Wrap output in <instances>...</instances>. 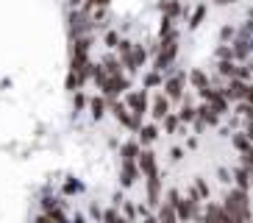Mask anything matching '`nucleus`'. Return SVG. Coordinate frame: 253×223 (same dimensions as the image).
Masks as SVG:
<instances>
[{
	"instance_id": "obj_1",
	"label": "nucleus",
	"mask_w": 253,
	"mask_h": 223,
	"mask_svg": "<svg viewBox=\"0 0 253 223\" xmlns=\"http://www.w3.org/2000/svg\"><path fill=\"white\" fill-rule=\"evenodd\" d=\"M223 209L237 223H251V201H248V190H231V193L225 195Z\"/></svg>"
},
{
	"instance_id": "obj_2",
	"label": "nucleus",
	"mask_w": 253,
	"mask_h": 223,
	"mask_svg": "<svg viewBox=\"0 0 253 223\" xmlns=\"http://www.w3.org/2000/svg\"><path fill=\"white\" fill-rule=\"evenodd\" d=\"M117 48H120V56H123V64L128 67V70H139V64L145 61V51L142 48H134L131 42H117Z\"/></svg>"
},
{
	"instance_id": "obj_3",
	"label": "nucleus",
	"mask_w": 253,
	"mask_h": 223,
	"mask_svg": "<svg viewBox=\"0 0 253 223\" xmlns=\"http://www.w3.org/2000/svg\"><path fill=\"white\" fill-rule=\"evenodd\" d=\"M100 84H103V92H106V98H109V101H114V98H117L120 92H126V89H128V78H123L120 73L106 75V78H103Z\"/></svg>"
},
{
	"instance_id": "obj_4",
	"label": "nucleus",
	"mask_w": 253,
	"mask_h": 223,
	"mask_svg": "<svg viewBox=\"0 0 253 223\" xmlns=\"http://www.w3.org/2000/svg\"><path fill=\"white\" fill-rule=\"evenodd\" d=\"M109 104H112V114H114V117H117L126 128H131V131H136V128H139V117H134V114L128 112L126 104H120V101H109Z\"/></svg>"
},
{
	"instance_id": "obj_5",
	"label": "nucleus",
	"mask_w": 253,
	"mask_h": 223,
	"mask_svg": "<svg viewBox=\"0 0 253 223\" xmlns=\"http://www.w3.org/2000/svg\"><path fill=\"white\" fill-rule=\"evenodd\" d=\"M220 92H223L225 101H248V95H251L248 81H239V78H231V84L225 89H220Z\"/></svg>"
},
{
	"instance_id": "obj_6",
	"label": "nucleus",
	"mask_w": 253,
	"mask_h": 223,
	"mask_svg": "<svg viewBox=\"0 0 253 223\" xmlns=\"http://www.w3.org/2000/svg\"><path fill=\"white\" fill-rule=\"evenodd\" d=\"M201 95H203V101H206V104L217 112V114H223V112H228V101L223 98V92H220V89L203 87V89H201Z\"/></svg>"
},
{
	"instance_id": "obj_7",
	"label": "nucleus",
	"mask_w": 253,
	"mask_h": 223,
	"mask_svg": "<svg viewBox=\"0 0 253 223\" xmlns=\"http://www.w3.org/2000/svg\"><path fill=\"white\" fill-rule=\"evenodd\" d=\"M126 106H128V112H131L134 117H142V114L148 112V95H145V89H142V92H128Z\"/></svg>"
},
{
	"instance_id": "obj_8",
	"label": "nucleus",
	"mask_w": 253,
	"mask_h": 223,
	"mask_svg": "<svg viewBox=\"0 0 253 223\" xmlns=\"http://www.w3.org/2000/svg\"><path fill=\"white\" fill-rule=\"evenodd\" d=\"M136 162H139V170L145 173V176H159V165H156V154L153 151H139V156H136Z\"/></svg>"
},
{
	"instance_id": "obj_9",
	"label": "nucleus",
	"mask_w": 253,
	"mask_h": 223,
	"mask_svg": "<svg viewBox=\"0 0 253 223\" xmlns=\"http://www.w3.org/2000/svg\"><path fill=\"white\" fill-rule=\"evenodd\" d=\"M175 53H178V42H175V37H167V42H164V48H162V56H159V61H156L159 70H164V67L170 64V61L175 59Z\"/></svg>"
},
{
	"instance_id": "obj_10",
	"label": "nucleus",
	"mask_w": 253,
	"mask_h": 223,
	"mask_svg": "<svg viewBox=\"0 0 253 223\" xmlns=\"http://www.w3.org/2000/svg\"><path fill=\"white\" fill-rule=\"evenodd\" d=\"M206 218H211L214 223H237L223 207H220V204H209V207H206Z\"/></svg>"
},
{
	"instance_id": "obj_11",
	"label": "nucleus",
	"mask_w": 253,
	"mask_h": 223,
	"mask_svg": "<svg viewBox=\"0 0 253 223\" xmlns=\"http://www.w3.org/2000/svg\"><path fill=\"white\" fill-rule=\"evenodd\" d=\"M159 223H178V218H175V209H172L170 201H164L162 209H159Z\"/></svg>"
},
{
	"instance_id": "obj_12",
	"label": "nucleus",
	"mask_w": 253,
	"mask_h": 223,
	"mask_svg": "<svg viewBox=\"0 0 253 223\" xmlns=\"http://www.w3.org/2000/svg\"><path fill=\"white\" fill-rule=\"evenodd\" d=\"M164 89H167V98H172V101H175V98L184 95V81H181V78H170Z\"/></svg>"
},
{
	"instance_id": "obj_13",
	"label": "nucleus",
	"mask_w": 253,
	"mask_h": 223,
	"mask_svg": "<svg viewBox=\"0 0 253 223\" xmlns=\"http://www.w3.org/2000/svg\"><path fill=\"white\" fill-rule=\"evenodd\" d=\"M136 173H139V170H136L134 162H123V184L131 187V184L136 181Z\"/></svg>"
},
{
	"instance_id": "obj_14",
	"label": "nucleus",
	"mask_w": 253,
	"mask_h": 223,
	"mask_svg": "<svg viewBox=\"0 0 253 223\" xmlns=\"http://www.w3.org/2000/svg\"><path fill=\"white\" fill-rule=\"evenodd\" d=\"M150 112H153V117H156V120H162L164 114H170V104H167V98L159 95V98H156V104H153V109H150Z\"/></svg>"
},
{
	"instance_id": "obj_15",
	"label": "nucleus",
	"mask_w": 253,
	"mask_h": 223,
	"mask_svg": "<svg viewBox=\"0 0 253 223\" xmlns=\"http://www.w3.org/2000/svg\"><path fill=\"white\" fill-rule=\"evenodd\" d=\"M148 201H150V207H156L159 204V176L148 178Z\"/></svg>"
},
{
	"instance_id": "obj_16",
	"label": "nucleus",
	"mask_w": 253,
	"mask_h": 223,
	"mask_svg": "<svg viewBox=\"0 0 253 223\" xmlns=\"http://www.w3.org/2000/svg\"><path fill=\"white\" fill-rule=\"evenodd\" d=\"M139 131V140H142V145H150V142L159 137V131H156V126H145V128H136Z\"/></svg>"
},
{
	"instance_id": "obj_17",
	"label": "nucleus",
	"mask_w": 253,
	"mask_h": 223,
	"mask_svg": "<svg viewBox=\"0 0 253 223\" xmlns=\"http://www.w3.org/2000/svg\"><path fill=\"white\" fill-rule=\"evenodd\" d=\"M248 137H251L248 131H239L237 137H234V145L239 148V154H248V151H251V142H248Z\"/></svg>"
},
{
	"instance_id": "obj_18",
	"label": "nucleus",
	"mask_w": 253,
	"mask_h": 223,
	"mask_svg": "<svg viewBox=\"0 0 253 223\" xmlns=\"http://www.w3.org/2000/svg\"><path fill=\"white\" fill-rule=\"evenodd\" d=\"M136 156H139V145L128 142L126 148H123V162H136Z\"/></svg>"
},
{
	"instance_id": "obj_19",
	"label": "nucleus",
	"mask_w": 253,
	"mask_h": 223,
	"mask_svg": "<svg viewBox=\"0 0 253 223\" xmlns=\"http://www.w3.org/2000/svg\"><path fill=\"white\" fill-rule=\"evenodd\" d=\"M89 109H92V114H95V117H103V114H106V101H103V98H92Z\"/></svg>"
},
{
	"instance_id": "obj_20",
	"label": "nucleus",
	"mask_w": 253,
	"mask_h": 223,
	"mask_svg": "<svg viewBox=\"0 0 253 223\" xmlns=\"http://www.w3.org/2000/svg\"><path fill=\"white\" fill-rule=\"evenodd\" d=\"M162 11H164L167 17H175V14L181 11V3H178V0H164V3H162Z\"/></svg>"
},
{
	"instance_id": "obj_21",
	"label": "nucleus",
	"mask_w": 253,
	"mask_h": 223,
	"mask_svg": "<svg viewBox=\"0 0 253 223\" xmlns=\"http://www.w3.org/2000/svg\"><path fill=\"white\" fill-rule=\"evenodd\" d=\"M189 81H192V84H195V87H198V89L209 87V81H206V75H203L201 70H192V73H189Z\"/></svg>"
},
{
	"instance_id": "obj_22",
	"label": "nucleus",
	"mask_w": 253,
	"mask_h": 223,
	"mask_svg": "<svg viewBox=\"0 0 253 223\" xmlns=\"http://www.w3.org/2000/svg\"><path fill=\"white\" fill-rule=\"evenodd\" d=\"M103 67H106V70H103L106 75H114V73H120V61L114 59V56H109V59L103 61Z\"/></svg>"
},
{
	"instance_id": "obj_23",
	"label": "nucleus",
	"mask_w": 253,
	"mask_h": 223,
	"mask_svg": "<svg viewBox=\"0 0 253 223\" xmlns=\"http://www.w3.org/2000/svg\"><path fill=\"white\" fill-rule=\"evenodd\" d=\"M237 190H248V167L237 170Z\"/></svg>"
},
{
	"instance_id": "obj_24",
	"label": "nucleus",
	"mask_w": 253,
	"mask_h": 223,
	"mask_svg": "<svg viewBox=\"0 0 253 223\" xmlns=\"http://www.w3.org/2000/svg\"><path fill=\"white\" fill-rule=\"evenodd\" d=\"M195 193H198V198H209V187H206V181H203V178H198V181H195Z\"/></svg>"
},
{
	"instance_id": "obj_25",
	"label": "nucleus",
	"mask_w": 253,
	"mask_h": 223,
	"mask_svg": "<svg viewBox=\"0 0 253 223\" xmlns=\"http://www.w3.org/2000/svg\"><path fill=\"white\" fill-rule=\"evenodd\" d=\"M103 221H106V223H128L126 218H120L117 212H114V209H109V212H103Z\"/></svg>"
},
{
	"instance_id": "obj_26",
	"label": "nucleus",
	"mask_w": 253,
	"mask_h": 223,
	"mask_svg": "<svg viewBox=\"0 0 253 223\" xmlns=\"http://www.w3.org/2000/svg\"><path fill=\"white\" fill-rule=\"evenodd\" d=\"M181 120H186V123H192V120H195V106L184 104V109H181Z\"/></svg>"
},
{
	"instance_id": "obj_27",
	"label": "nucleus",
	"mask_w": 253,
	"mask_h": 223,
	"mask_svg": "<svg viewBox=\"0 0 253 223\" xmlns=\"http://www.w3.org/2000/svg\"><path fill=\"white\" fill-rule=\"evenodd\" d=\"M162 120H167V131H175V126H178V117H172V114H164Z\"/></svg>"
},
{
	"instance_id": "obj_28",
	"label": "nucleus",
	"mask_w": 253,
	"mask_h": 223,
	"mask_svg": "<svg viewBox=\"0 0 253 223\" xmlns=\"http://www.w3.org/2000/svg\"><path fill=\"white\" fill-rule=\"evenodd\" d=\"M203 14H206V6H201V8H198V11H195V17H192V28H195V25H201Z\"/></svg>"
},
{
	"instance_id": "obj_29",
	"label": "nucleus",
	"mask_w": 253,
	"mask_h": 223,
	"mask_svg": "<svg viewBox=\"0 0 253 223\" xmlns=\"http://www.w3.org/2000/svg\"><path fill=\"white\" fill-rule=\"evenodd\" d=\"M117 42H120L117 34H109V37H106V45H109V48H117Z\"/></svg>"
},
{
	"instance_id": "obj_30",
	"label": "nucleus",
	"mask_w": 253,
	"mask_h": 223,
	"mask_svg": "<svg viewBox=\"0 0 253 223\" xmlns=\"http://www.w3.org/2000/svg\"><path fill=\"white\" fill-rule=\"evenodd\" d=\"M92 218H95V221H100V218H103V212H100V207H97V204H92Z\"/></svg>"
},
{
	"instance_id": "obj_31",
	"label": "nucleus",
	"mask_w": 253,
	"mask_h": 223,
	"mask_svg": "<svg viewBox=\"0 0 253 223\" xmlns=\"http://www.w3.org/2000/svg\"><path fill=\"white\" fill-rule=\"evenodd\" d=\"M73 104H75V109H81V106L86 104V98H84V95H75V98H73Z\"/></svg>"
},
{
	"instance_id": "obj_32",
	"label": "nucleus",
	"mask_w": 253,
	"mask_h": 223,
	"mask_svg": "<svg viewBox=\"0 0 253 223\" xmlns=\"http://www.w3.org/2000/svg\"><path fill=\"white\" fill-rule=\"evenodd\" d=\"M156 84H159V75L150 73V75H148V87H156Z\"/></svg>"
},
{
	"instance_id": "obj_33",
	"label": "nucleus",
	"mask_w": 253,
	"mask_h": 223,
	"mask_svg": "<svg viewBox=\"0 0 253 223\" xmlns=\"http://www.w3.org/2000/svg\"><path fill=\"white\" fill-rule=\"evenodd\" d=\"M170 156H172V159H175V162H178L181 156H184V151H181V148H172V151H170Z\"/></svg>"
},
{
	"instance_id": "obj_34",
	"label": "nucleus",
	"mask_w": 253,
	"mask_h": 223,
	"mask_svg": "<svg viewBox=\"0 0 253 223\" xmlns=\"http://www.w3.org/2000/svg\"><path fill=\"white\" fill-rule=\"evenodd\" d=\"M89 3H92V6H100V8H103V6H109L112 0H89Z\"/></svg>"
},
{
	"instance_id": "obj_35",
	"label": "nucleus",
	"mask_w": 253,
	"mask_h": 223,
	"mask_svg": "<svg viewBox=\"0 0 253 223\" xmlns=\"http://www.w3.org/2000/svg\"><path fill=\"white\" fill-rule=\"evenodd\" d=\"M64 190H67V193H78V190H81V187H78V184H73V181H70V184L64 187Z\"/></svg>"
},
{
	"instance_id": "obj_36",
	"label": "nucleus",
	"mask_w": 253,
	"mask_h": 223,
	"mask_svg": "<svg viewBox=\"0 0 253 223\" xmlns=\"http://www.w3.org/2000/svg\"><path fill=\"white\" fill-rule=\"evenodd\" d=\"M217 3H220V6H228V3H237V0H217Z\"/></svg>"
},
{
	"instance_id": "obj_37",
	"label": "nucleus",
	"mask_w": 253,
	"mask_h": 223,
	"mask_svg": "<svg viewBox=\"0 0 253 223\" xmlns=\"http://www.w3.org/2000/svg\"><path fill=\"white\" fill-rule=\"evenodd\" d=\"M145 223H159L156 218H150V215H145Z\"/></svg>"
},
{
	"instance_id": "obj_38",
	"label": "nucleus",
	"mask_w": 253,
	"mask_h": 223,
	"mask_svg": "<svg viewBox=\"0 0 253 223\" xmlns=\"http://www.w3.org/2000/svg\"><path fill=\"white\" fill-rule=\"evenodd\" d=\"M73 223H86V221H84V218H75V221Z\"/></svg>"
}]
</instances>
